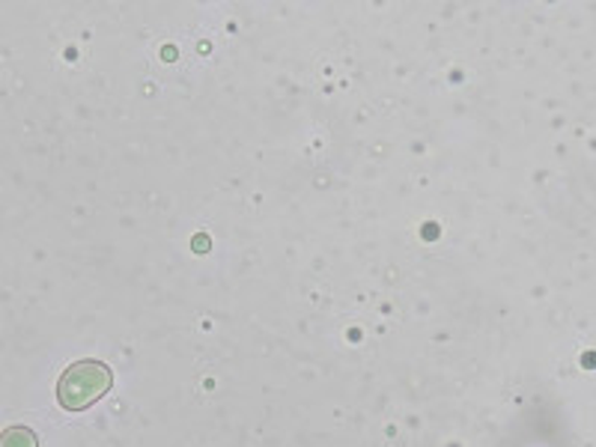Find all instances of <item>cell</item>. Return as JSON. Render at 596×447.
Instances as JSON below:
<instances>
[{
  "label": "cell",
  "instance_id": "1",
  "mask_svg": "<svg viewBox=\"0 0 596 447\" xmlns=\"http://www.w3.org/2000/svg\"><path fill=\"white\" fill-rule=\"evenodd\" d=\"M113 373L101 361H75L57 382V400L69 412L90 409L105 394L111 391Z\"/></svg>",
  "mask_w": 596,
  "mask_h": 447
},
{
  "label": "cell",
  "instance_id": "2",
  "mask_svg": "<svg viewBox=\"0 0 596 447\" xmlns=\"http://www.w3.org/2000/svg\"><path fill=\"white\" fill-rule=\"evenodd\" d=\"M0 447H39L34 430L27 426H10L3 436H0Z\"/></svg>",
  "mask_w": 596,
  "mask_h": 447
}]
</instances>
